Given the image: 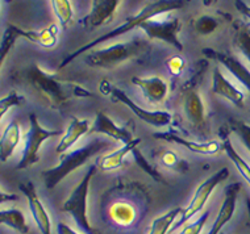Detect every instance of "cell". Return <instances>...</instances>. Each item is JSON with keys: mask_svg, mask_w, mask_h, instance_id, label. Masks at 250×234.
I'll use <instances>...</instances> for the list:
<instances>
[{"mask_svg": "<svg viewBox=\"0 0 250 234\" xmlns=\"http://www.w3.org/2000/svg\"><path fill=\"white\" fill-rule=\"evenodd\" d=\"M57 233L58 234H81L77 230H74L71 226L66 225L65 222H58L57 224Z\"/></svg>", "mask_w": 250, "mask_h": 234, "instance_id": "38", "label": "cell"}, {"mask_svg": "<svg viewBox=\"0 0 250 234\" xmlns=\"http://www.w3.org/2000/svg\"><path fill=\"white\" fill-rule=\"evenodd\" d=\"M132 83L137 86L147 101L151 104H160L167 96L168 86L164 79L160 77H150V78H138L133 77Z\"/></svg>", "mask_w": 250, "mask_h": 234, "instance_id": "18", "label": "cell"}, {"mask_svg": "<svg viewBox=\"0 0 250 234\" xmlns=\"http://www.w3.org/2000/svg\"><path fill=\"white\" fill-rule=\"evenodd\" d=\"M24 79L52 108H60L66 101L81 98H94V94L84 87L70 80H62L57 75L48 73L37 63L28 66Z\"/></svg>", "mask_w": 250, "mask_h": 234, "instance_id": "1", "label": "cell"}, {"mask_svg": "<svg viewBox=\"0 0 250 234\" xmlns=\"http://www.w3.org/2000/svg\"><path fill=\"white\" fill-rule=\"evenodd\" d=\"M203 54L207 58L215 59L217 63L224 66L225 69L233 75V78L237 79L238 82L250 92V70L238 58L229 53L216 52L213 49H204Z\"/></svg>", "mask_w": 250, "mask_h": 234, "instance_id": "13", "label": "cell"}, {"mask_svg": "<svg viewBox=\"0 0 250 234\" xmlns=\"http://www.w3.org/2000/svg\"><path fill=\"white\" fill-rule=\"evenodd\" d=\"M186 4L185 0H154V1H150L147 3L145 7H144L137 15H134L133 18H129L126 21H124L120 26H117L115 29H112L111 32H108L105 35L100 36L98 39H92L88 43H86L84 46H81L79 49H77L75 52L70 53L69 56L66 57L63 61L61 62L60 69H63L67 65H70L74 59H77L78 57H81L84 53L90 52L92 49H96V46H99L103 42H107V41H111V39H116L119 36H123L128 32L133 31L136 28H140V25L143 24L144 21H146L149 19H153L155 16H160V15H165V13H170L173 11H177V9L183 8Z\"/></svg>", "mask_w": 250, "mask_h": 234, "instance_id": "2", "label": "cell"}, {"mask_svg": "<svg viewBox=\"0 0 250 234\" xmlns=\"http://www.w3.org/2000/svg\"><path fill=\"white\" fill-rule=\"evenodd\" d=\"M182 105L187 120L196 128H200L206 121V107L195 82L186 87Z\"/></svg>", "mask_w": 250, "mask_h": 234, "instance_id": "14", "label": "cell"}, {"mask_svg": "<svg viewBox=\"0 0 250 234\" xmlns=\"http://www.w3.org/2000/svg\"><path fill=\"white\" fill-rule=\"evenodd\" d=\"M111 220L119 226H129L133 224L136 218V211L126 203H116L109 209Z\"/></svg>", "mask_w": 250, "mask_h": 234, "instance_id": "26", "label": "cell"}, {"mask_svg": "<svg viewBox=\"0 0 250 234\" xmlns=\"http://www.w3.org/2000/svg\"><path fill=\"white\" fill-rule=\"evenodd\" d=\"M22 100H24V98L19 95L16 91L9 92L8 95L1 98V100H0V118H4L9 109L19 107L22 103Z\"/></svg>", "mask_w": 250, "mask_h": 234, "instance_id": "33", "label": "cell"}, {"mask_svg": "<svg viewBox=\"0 0 250 234\" xmlns=\"http://www.w3.org/2000/svg\"><path fill=\"white\" fill-rule=\"evenodd\" d=\"M153 137L157 139H161V141L181 145V146L187 149L188 152L200 154V156H217L219 153L223 152V146L217 141L196 142V141L183 138V137L178 136L174 132H157V133H153Z\"/></svg>", "mask_w": 250, "mask_h": 234, "instance_id": "12", "label": "cell"}, {"mask_svg": "<svg viewBox=\"0 0 250 234\" xmlns=\"http://www.w3.org/2000/svg\"><path fill=\"white\" fill-rule=\"evenodd\" d=\"M241 190V183L234 182L230 183L225 187L224 190V200L221 204L216 221L212 224L211 229L208 230L207 234H219L221 229L232 220L234 211H236V204H237V197Z\"/></svg>", "mask_w": 250, "mask_h": 234, "instance_id": "15", "label": "cell"}, {"mask_svg": "<svg viewBox=\"0 0 250 234\" xmlns=\"http://www.w3.org/2000/svg\"><path fill=\"white\" fill-rule=\"evenodd\" d=\"M98 165H92L88 167V171L84 174L82 180L78 183L70 196L62 204V212L67 213L71 216L73 221L78 226V229L82 230L83 234H102L100 230L95 229L88 221L87 214V200H88V192H90V183L92 176L95 175Z\"/></svg>", "mask_w": 250, "mask_h": 234, "instance_id": "5", "label": "cell"}, {"mask_svg": "<svg viewBox=\"0 0 250 234\" xmlns=\"http://www.w3.org/2000/svg\"><path fill=\"white\" fill-rule=\"evenodd\" d=\"M90 129L91 128L88 120H82V118H78V117H71V121H70L69 126H67V130L65 132L63 137L61 138L60 143L57 145L56 152L58 154L67 153L79 139L82 138L83 136L90 133Z\"/></svg>", "mask_w": 250, "mask_h": 234, "instance_id": "19", "label": "cell"}, {"mask_svg": "<svg viewBox=\"0 0 250 234\" xmlns=\"http://www.w3.org/2000/svg\"><path fill=\"white\" fill-rule=\"evenodd\" d=\"M19 39H21V29L18 26L11 25L9 24L7 26V29L3 33L1 37V46H0V65H3L5 57L9 53L11 48L13 46V43L16 42Z\"/></svg>", "mask_w": 250, "mask_h": 234, "instance_id": "28", "label": "cell"}, {"mask_svg": "<svg viewBox=\"0 0 250 234\" xmlns=\"http://www.w3.org/2000/svg\"><path fill=\"white\" fill-rule=\"evenodd\" d=\"M230 129L236 133L238 139L241 141L246 150L250 153V124L242 121V120H232Z\"/></svg>", "mask_w": 250, "mask_h": 234, "instance_id": "31", "label": "cell"}, {"mask_svg": "<svg viewBox=\"0 0 250 234\" xmlns=\"http://www.w3.org/2000/svg\"><path fill=\"white\" fill-rule=\"evenodd\" d=\"M213 3H216V0H203V4H204V7H211Z\"/></svg>", "mask_w": 250, "mask_h": 234, "instance_id": "40", "label": "cell"}, {"mask_svg": "<svg viewBox=\"0 0 250 234\" xmlns=\"http://www.w3.org/2000/svg\"><path fill=\"white\" fill-rule=\"evenodd\" d=\"M160 162L165 167L173 170L175 173L185 174L188 171L190 166L186 162L185 159H182L181 156H178L177 153L171 152V150H167V152H164L160 156Z\"/></svg>", "mask_w": 250, "mask_h": 234, "instance_id": "29", "label": "cell"}, {"mask_svg": "<svg viewBox=\"0 0 250 234\" xmlns=\"http://www.w3.org/2000/svg\"><path fill=\"white\" fill-rule=\"evenodd\" d=\"M212 92L216 95L221 96L232 103L237 108L245 107V95L241 90H238L230 80L227 79L224 73L221 71L219 66H216L212 73Z\"/></svg>", "mask_w": 250, "mask_h": 234, "instance_id": "17", "label": "cell"}, {"mask_svg": "<svg viewBox=\"0 0 250 234\" xmlns=\"http://www.w3.org/2000/svg\"><path fill=\"white\" fill-rule=\"evenodd\" d=\"M0 222L20 234H26L29 232V226L26 224L25 216L18 208L1 209L0 211Z\"/></svg>", "mask_w": 250, "mask_h": 234, "instance_id": "23", "label": "cell"}, {"mask_svg": "<svg viewBox=\"0 0 250 234\" xmlns=\"http://www.w3.org/2000/svg\"><path fill=\"white\" fill-rule=\"evenodd\" d=\"M166 67H167L168 73L173 75V77H181L183 67H185V61H183L182 57H170L167 61H166Z\"/></svg>", "mask_w": 250, "mask_h": 234, "instance_id": "36", "label": "cell"}, {"mask_svg": "<svg viewBox=\"0 0 250 234\" xmlns=\"http://www.w3.org/2000/svg\"><path fill=\"white\" fill-rule=\"evenodd\" d=\"M181 213V208H174L164 213V214H161L160 217H157L154 221L151 222L150 229H149L147 234H167L171 230L174 224L177 222Z\"/></svg>", "mask_w": 250, "mask_h": 234, "instance_id": "25", "label": "cell"}, {"mask_svg": "<svg viewBox=\"0 0 250 234\" xmlns=\"http://www.w3.org/2000/svg\"><path fill=\"white\" fill-rule=\"evenodd\" d=\"M234 1V5H236V8L241 15H244L248 20H250V7L246 4L244 0H233Z\"/></svg>", "mask_w": 250, "mask_h": 234, "instance_id": "37", "label": "cell"}, {"mask_svg": "<svg viewBox=\"0 0 250 234\" xmlns=\"http://www.w3.org/2000/svg\"><path fill=\"white\" fill-rule=\"evenodd\" d=\"M41 32H42L41 46L46 49L54 48L58 42V26H57V24H50L48 28H45Z\"/></svg>", "mask_w": 250, "mask_h": 234, "instance_id": "35", "label": "cell"}, {"mask_svg": "<svg viewBox=\"0 0 250 234\" xmlns=\"http://www.w3.org/2000/svg\"><path fill=\"white\" fill-rule=\"evenodd\" d=\"M246 207H248V213H249V224H250V199L246 197Z\"/></svg>", "mask_w": 250, "mask_h": 234, "instance_id": "41", "label": "cell"}, {"mask_svg": "<svg viewBox=\"0 0 250 234\" xmlns=\"http://www.w3.org/2000/svg\"><path fill=\"white\" fill-rule=\"evenodd\" d=\"M29 130L24 136V148L21 152V158L16 165V170H25L32 165L37 163L40 159L39 153L45 141L52 137L60 136L61 130L45 129L39 121V117L35 113H29Z\"/></svg>", "mask_w": 250, "mask_h": 234, "instance_id": "6", "label": "cell"}, {"mask_svg": "<svg viewBox=\"0 0 250 234\" xmlns=\"http://www.w3.org/2000/svg\"><path fill=\"white\" fill-rule=\"evenodd\" d=\"M194 31L200 36H209L219 28V21L215 18L203 15L194 20Z\"/></svg>", "mask_w": 250, "mask_h": 234, "instance_id": "30", "label": "cell"}, {"mask_svg": "<svg viewBox=\"0 0 250 234\" xmlns=\"http://www.w3.org/2000/svg\"><path fill=\"white\" fill-rule=\"evenodd\" d=\"M146 48V42H144L141 39L112 43L105 48L90 50L84 57V63L94 69H115L121 63L143 54Z\"/></svg>", "mask_w": 250, "mask_h": 234, "instance_id": "4", "label": "cell"}, {"mask_svg": "<svg viewBox=\"0 0 250 234\" xmlns=\"http://www.w3.org/2000/svg\"><path fill=\"white\" fill-rule=\"evenodd\" d=\"M140 142H141V139L136 138L133 142L123 145V148L117 149L116 152L109 153L107 156H103L100 159H98L96 165L102 171H112V170H116L119 167H123L125 156L130 153H133V150L140 145Z\"/></svg>", "mask_w": 250, "mask_h": 234, "instance_id": "21", "label": "cell"}, {"mask_svg": "<svg viewBox=\"0 0 250 234\" xmlns=\"http://www.w3.org/2000/svg\"><path fill=\"white\" fill-rule=\"evenodd\" d=\"M221 146H223V152L229 156V159L232 160L234 166L237 167L238 173L241 174V176L246 180V183L250 186V166L248 165L244 158H242L237 152L236 149L233 148L232 142L229 139L228 135L223 136V141H221Z\"/></svg>", "mask_w": 250, "mask_h": 234, "instance_id": "24", "label": "cell"}, {"mask_svg": "<svg viewBox=\"0 0 250 234\" xmlns=\"http://www.w3.org/2000/svg\"><path fill=\"white\" fill-rule=\"evenodd\" d=\"M208 218H209V212L206 211V212L200 214V216L195 220L194 222H190L182 229V232L179 234H200L204 229V226L207 224Z\"/></svg>", "mask_w": 250, "mask_h": 234, "instance_id": "34", "label": "cell"}, {"mask_svg": "<svg viewBox=\"0 0 250 234\" xmlns=\"http://www.w3.org/2000/svg\"><path fill=\"white\" fill-rule=\"evenodd\" d=\"M90 133H96V135L107 136L108 138L113 141H120L123 145L133 142V133L126 128L116 125L113 120L109 116H107L104 112H98L95 116V121L92 124L90 129Z\"/></svg>", "mask_w": 250, "mask_h": 234, "instance_id": "16", "label": "cell"}, {"mask_svg": "<svg viewBox=\"0 0 250 234\" xmlns=\"http://www.w3.org/2000/svg\"><path fill=\"white\" fill-rule=\"evenodd\" d=\"M20 139H21L20 124L16 120H12L5 126L4 132L1 135V139H0V159L1 162H7L12 156L13 152L16 150L20 143Z\"/></svg>", "mask_w": 250, "mask_h": 234, "instance_id": "20", "label": "cell"}, {"mask_svg": "<svg viewBox=\"0 0 250 234\" xmlns=\"http://www.w3.org/2000/svg\"><path fill=\"white\" fill-rule=\"evenodd\" d=\"M161 16L162 15L144 21L140 25V29L145 32V35L150 39L164 41V42L168 43L173 48L177 49L178 52H182L183 45H182L181 39L178 37L182 28L179 19L167 16V13L165 15L164 18H161Z\"/></svg>", "mask_w": 250, "mask_h": 234, "instance_id": "9", "label": "cell"}, {"mask_svg": "<svg viewBox=\"0 0 250 234\" xmlns=\"http://www.w3.org/2000/svg\"><path fill=\"white\" fill-rule=\"evenodd\" d=\"M20 191L25 195L28 200V205H29V211L32 213V217L35 220L36 225L41 232V234H52V221H50V216H49L48 211L45 208V205L41 201V199L37 195L35 186L32 182L21 183L20 186Z\"/></svg>", "mask_w": 250, "mask_h": 234, "instance_id": "11", "label": "cell"}, {"mask_svg": "<svg viewBox=\"0 0 250 234\" xmlns=\"http://www.w3.org/2000/svg\"><path fill=\"white\" fill-rule=\"evenodd\" d=\"M112 143L109 141L102 138H95L86 143L82 148H78L73 152H67L61 154L60 163L52 169L45 170L42 173L43 184L48 190H53L54 187L60 184L63 179L70 175V174L75 171L83 165H86L87 162L95 156L96 154L105 152L108 149H111Z\"/></svg>", "mask_w": 250, "mask_h": 234, "instance_id": "3", "label": "cell"}, {"mask_svg": "<svg viewBox=\"0 0 250 234\" xmlns=\"http://www.w3.org/2000/svg\"><path fill=\"white\" fill-rule=\"evenodd\" d=\"M233 45L250 63V25L237 20L233 24Z\"/></svg>", "mask_w": 250, "mask_h": 234, "instance_id": "22", "label": "cell"}, {"mask_svg": "<svg viewBox=\"0 0 250 234\" xmlns=\"http://www.w3.org/2000/svg\"><path fill=\"white\" fill-rule=\"evenodd\" d=\"M229 176V170L228 167H221L220 170H217L215 174H212L209 178H207L204 182L198 187V190L195 192L194 197L190 201V204L186 207L183 211H182L181 216L178 217L177 222L174 224V226L170 230V233H173L178 228H181L183 224L186 222H188L195 216V214H198L199 212H202L203 208H204V205L207 204L208 199H209V196L213 191H215V188L220 183L225 182Z\"/></svg>", "mask_w": 250, "mask_h": 234, "instance_id": "7", "label": "cell"}, {"mask_svg": "<svg viewBox=\"0 0 250 234\" xmlns=\"http://www.w3.org/2000/svg\"><path fill=\"white\" fill-rule=\"evenodd\" d=\"M5 1H11V0H5Z\"/></svg>", "mask_w": 250, "mask_h": 234, "instance_id": "42", "label": "cell"}, {"mask_svg": "<svg viewBox=\"0 0 250 234\" xmlns=\"http://www.w3.org/2000/svg\"><path fill=\"white\" fill-rule=\"evenodd\" d=\"M19 197L16 195H11V194H7V192H3L0 194V201L1 203H7V201H15V200H18Z\"/></svg>", "mask_w": 250, "mask_h": 234, "instance_id": "39", "label": "cell"}, {"mask_svg": "<svg viewBox=\"0 0 250 234\" xmlns=\"http://www.w3.org/2000/svg\"><path fill=\"white\" fill-rule=\"evenodd\" d=\"M53 11L63 29H66L74 18V9L70 0H52Z\"/></svg>", "mask_w": 250, "mask_h": 234, "instance_id": "27", "label": "cell"}, {"mask_svg": "<svg viewBox=\"0 0 250 234\" xmlns=\"http://www.w3.org/2000/svg\"><path fill=\"white\" fill-rule=\"evenodd\" d=\"M121 0H91L90 13L81 20L86 31H94L99 26L112 22Z\"/></svg>", "mask_w": 250, "mask_h": 234, "instance_id": "10", "label": "cell"}, {"mask_svg": "<svg viewBox=\"0 0 250 234\" xmlns=\"http://www.w3.org/2000/svg\"><path fill=\"white\" fill-rule=\"evenodd\" d=\"M100 91L103 92L104 95L111 96L113 101H117V103H121L125 107H128L136 115V117H138L141 121L146 122L149 125L155 126V128H162V126H167L170 122L173 121V116L168 112H166V111H147V109H144L143 107L136 104L123 90L109 84L105 80L100 83Z\"/></svg>", "mask_w": 250, "mask_h": 234, "instance_id": "8", "label": "cell"}, {"mask_svg": "<svg viewBox=\"0 0 250 234\" xmlns=\"http://www.w3.org/2000/svg\"><path fill=\"white\" fill-rule=\"evenodd\" d=\"M132 154H133L134 162H136V163H137V165L140 166L144 171H145V173H147V175H150L151 178L154 179V180H157V182L165 183L164 176H162V175H161V174L158 173V171H157V170H155L150 163H149V162H147L146 158L144 156L143 153L140 152V150H137V148L134 149Z\"/></svg>", "mask_w": 250, "mask_h": 234, "instance_id": "32", "label": "cell"}]
</instances>
